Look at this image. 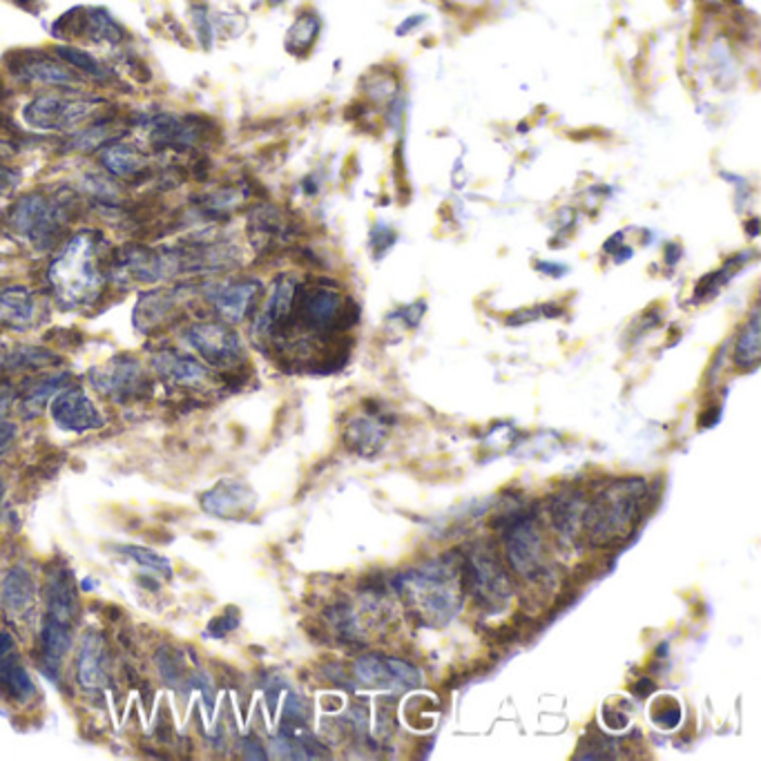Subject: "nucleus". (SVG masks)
Masks as SVG:
<instances>
[{"label": "nucleus", "mask_w": 761, "mask_h": 761, "mask_svg": "<svg viewBox=\"0 0 761 761\" xmlns=\"http://www.w3.org/2000/svg\"><path fill=\"white\" fill-rule=\"evenodd\" d=\"M54 299L65 308L93 306L110 282V244L97 231H78L54 255L48 268Z\"/></svg>", "instance_id": "f257e3e1"}, {"label": "nucleus", "mask_w": 761, "mask_h": 761, "mask_svg": "<svg viewBox=\"0 0 761 761\" xmlns=\"http://www.w3.org/2000/svg\"><path fill=\"white\" fill-rule=\"evenodd\" d=\"M461 588L463 572H456L450 559L402 572L395 578V590L407 601L412 614L433 628H442L461 612Z\"/></svg>", "instance_id": "f03ea898"}, {"label": "nucleus", "mask_w": 761, "mask_h": 761, "mask_svg": "<svg viewBox=\"0 0 761 761\" xmlns=\"http://www.w3.org/2000/svg\"><path fill=\"white\" fill-rule=\"evenodd\" d=\"M76 195L32 191L21 195L3 214L5 226L29 242L36 250L45 253L59 246L65 231L76 214Z\"/></svg>", "instance_id": "7ed1b4c3"}, {"label": "nucleus", "mask_w": 761, "mask_h": 761, "mask_svg": "<svg viewBox=\"0 0 761 761\" xmlns=\"http://www.w3.org/2000/svg\"><path fill=\"white\" fill-rule=\"evenodd\" d=\"M646 499L643 480H623L605 487L590 505H586L584 529L592 545L610 548L635 531L639 523V505Z\"/></svg>", "instance_id": "20e7f679"}, {"label": "nucleus", "mask_w": 761, "mask_h": 761, "mask_svg": "<svg viewBox=\"0 0 761 761\" xmlns=\"http://www.w3.org/2000/svg\"><path fill=\"white\" fill-rule=\"evenodd\" d=\"M108 101L101 97H83L74 89H57V93L36 95L23 106V121L36 132L72 134L101 116V108Z\"/></svg>", "instance_id": "39448f33"}, {"label": "nucleus", "mask_w": 761, "mask_h": 761, "mask_svg": "<svg viewBox=\"0 0 761 761\" xmlns=\"http://www.w3.org/2000/svg\"><path fill=\"white\" fill-rule=\"evenodd\" d=\"M130 125L142 130L148 144L155 150H195L210 134L208 121L197 114H174V112H155V114H134Z\"/></svg>", "instance_id": "423d86ee"}, {"label": "nucleus", "mask_w": 761, "mask_h": 761, "mask_svg": "<svg viewBox=\"0 0 761 761\" xmlns=\"http://www.w3.org/2000/svg\"><path fill=\"white\" fill-rule=\"evenodd\" d=\"M5 70L21 85L78 89L85 78L67 67L61 59L45 50H14L5 54Z\"/></svg>", "instance_id": "0eeeda50"}, {"label": "nucleus", "mask_w": 761, "mask_h": 761, "mask_svg": "<svg viewBox=\"0 0 761 761\" xmlns=\"http://www.w3.org/2000/svg\"><path fill=\"white\" fill-rule=\"evenodd\" d=\"M184 340L212 369H237L246 360L242 337L226 322H197L184 331Z\"/></svg>", "instance_id": "6e6552de"}, {"label": "nucleus", "mask_w": 761, "mask_h": 761, "mask_svg": "<svg viewBox=\"0 0 761 761\" xmlns=\"http://www.w3.org/2000/svg\"><path fill=\"white\" fill-rule=\"evenodd\" d=\"M463 588H469L482 605L499 607L514 594L505 567L491 552H474L463 561Z\"/></svg>", "instance_id": "1a4fd4ad"}, {"label": "nucleus", "mask_w": 761, "mask_h": 761, "mask_svg": "<svg viewBox=\"0 0 761 761\" xmlns=\"http://www.w3.org/2000/svg\"><path fill=\"white\" fill-rule=\"evenodd\" d=\"M505 550L510 565L516 574L529 580H539L548 574V561H545V545L541 539V529L536 525V518L523 516L516 518L507 531Z\"/></svg>", "instance_id": "9d476101"}, {"label": "nucleus", "mask_w": 761, "mask_h": 761, "mask_svg": "<svg viewBox=\"0 0 761 761\" xmlns=\"http://www.w3.org/2000/svg\"><path fill=\"white\" fill-rule=\"evenodd\" d=\"M263 286L255 278H237V280H221L206 286L204 297L212 306V310L226 324H240L250 312H255Z\"/></svg>", "instance_id": "9b49d317"}, {"label": "nucleus", "mask_w": 761, "mask_h": 761, "mask_svg": "<svg viewBox=\"0 0 761 761\" xmlns=\"http://www.w3.org/2000/svg\"><path fill=\"white\" fill-rule=\"evenodd\" d=\"M89 384L101 395L125 402L148 391V378L144 365L132 355H116L101 367L89 371Z\"/></svg>", "instance_id": "f8f14e48"}, {"label": "nucleus", "mask_w": 761, "mask_h": 761, "mask_svg": "<svg viewBox=\"0 0 761 761\" xmlns=\"http://www.w3.org/2000/svg\"><path fill=\"white\" fill-rule=\"evenodd\" d=\"M50 409L54 425L63 431L83 433L101 429L106 425V418L97 409L93 397L85 393V389L74 384L54 395V400L50 402Z\"/></svg>", "instance_id": "ddd939ff"}, {"label": "nucleus", "mask_w": 761, "mask_h": 761, "mask_svg": "<svg viewBox=\"0 0 761 761\" xmlns=\"http://www.w3.org/2000/svg\"><path fill=\"white\" fill-rule=\"evenodd\" d=\"M250 242L259 250L275 248L295 237V221L273 204H257L248 217Z\"/></svg>", "instance_id": "4468645a"}, {"label": "nucleus", "mask_w": 761, "mask_h": 761, "mask_svg": "<svg viewBox=\"0 0 761 761\" xmlns=\"http://www.w3.org/2000/svg\"><path fill=\"white\" fill-rule=\"evenodd\" d=\"M99 163L110 176L125 184H139L142 179L150 174V168H152L148 155L142 148L125 144L123 139H116L103 146L99 150Z\"/></svg>", "instance_id": "2eb2a0df"}, {"label": "nucleus", "mask_w": 761, "mask_h": 761, "mask_svg": "<svg viewBox=\"0 0 761 761\" xmlns=\"http://www.w3.org/2000/svg\"><path fill=\"white\" fill-rule=\"evenodd\" d=\"M179 310H182V291L179 289L148 291L134 308V327L142 333H152L163 324H170Z\"/></svg>", "instance_id": "dca6fc26"}, {"label": "nucleus", "mask_w": 761, "mask_h": 761, "mask_svg": "<svg viewBox=\"0 0 761 761\" xmlns=\"http://www.w3.org/2000/svg\"><path fill=\"white\" fill-rule=\"evenodd\" d=\"M36 580L25 567H14L3 578L0 586V605H3L5 614L14 621H25L36 605Z\"/></svg>", "instance_id": "f3484780"}, {"label": "nucleus", "mask_w": 761, "mask_h": 761, "mask_svg": "<svg viewBox=\"0 0 761 761\" xmlns=\"http://www.w3.org/2000/svg\"><path fill=\"white\" fill-rule=\"evenodd\" d=\"M38 318V297L27 286L0 289V327L27 331Z\"/></svg>", "instance_id": "a211bd4d"}, {"label": "nucleus", "mask_w": 761, "mask_h": 761, "mask_svg": "<svg viewBox=\"0 0 761 761\" xmlns=\"http://www.w3.org/2000/svg\"><path fill=\"white\" fill-rule=\"evenodd\" d=\"M127 130H123L116 123L114 114H101L95 121H89L87 125L78 127L76 132L67 134L63 148L67 152H99L103 146H108L110 142L123 139V134Z\"/></svg>", "instance_id": "6ab92c4d"}, {"label": "nucleus", "mask_w": 761, "mask_h": 761, "mask_svg": "<svg viewBox=\"0 0 761 761\" xmlns=\"http://www.w3.org/2000/svg\"><path fill=\"white\" fill-rule=\"evenodd\" d=\"M78 599L76 586L67 569H54L45 584V618H54L59 623L72 625L76 618Z\"/></svg>", "instance_id": "aec40b11"}, {"label": "nucleus", "mask_w": 761, "mask_h": 761, "mask_svg": "<svg viewBox=\"0 0 761 761\" xmlns=\"http://www.w3.org/2000/svg\"><path fill=\"white\" fill-rule=\"evenodd\" d=\"M152 367L155 371L174 384H199L208 378V369L195 360L191 355L179 353L174 348H161L159 353L152 355Z\"/></svg>", "instance_id": "412c9836"}, {"label": "nucleus", "mask_w": 761, "mask_h": 761, "mask_svg": "<svg viewBox=\"0 0 761 761\" xmlns=\"http://www.w3.org/2000/svg\"><path fill=\"white\" fill-rule=\"evenodd\" d=\"M72 384V376L70 373H52V376H45L40 380H36L21 397L19 402V414L25 418V420H32V418H38L45 409V405L48 402L54 400V395H59L63 389H67Z\"/></svg>", "instance_id": "4be33fe9"}, {"label": "nucleus", "mask_w": 761, "mask_h": 761, "mask_svg": "<svg viewBox=\"0 0 761 761\" xmlns=\"http://www.w3.org/2000/svg\"><path fill=\"white\" fill-rule=\"evenodd\" d=\"M54 57L61 59L67 67H72L78 76L95 81L97 85H112L116 81V76L112 74V70L108 65H103L97 57H93L89 52L74 48V45H57Z\"/></svg>", "instance_id": "5701e85b"}, {"label": "nucleus", "mask_w": 761, "mask_h": 761, "mask_svg": "<svg viewBox=\"0 0 761 761\" xmlns=\"http://www.w3.org/2000/svg\"><path fill=\"white\" fill-rule=\"evenodd\" d=\"M255 501L253 491L242 482H221L204 496V510L217 516H233Z\"/></svg>", "instance_id": "b1692460"}, {"label": "nucleus", "mask_w": 761, "mask_h": 761, "mask_svg": "<svg viewBox=\"0 0 761 761\" xmlns=\"http://www.w3.org/2000/svg\"><path fill=\"white\" fill-rule=\"evenodd\" d=\"M106 679V648L103 639L87 635L78 654V682L83 688L93 690Z\"/></svg>", "instance_id": "393cba45"}, {"label": "nucleus", "mask_w": 761, "mask_h": 761, "mask_svg": "<svg viewBox=\"0 0 761 761\" xmlns=\"http://www.w3.org/2000/svg\"><path fill=\"white\" fill-rule=\"evenodd\" d=\"M0 690L12 701L25 703L36 697V686L19 659H3L0 663Z\"/></svg>", "instance_id": "a878e982"}, {"label": "nucleus", "mask_w": 761, "mask_h": 761, "mask_svg": "<svg viewBox=\"0 0 761 761\" xmlns=\"http://www.w3.org/2000/svg\"><path fill=\"white\" fill-rule=\"evenodd\" d=\"M83 36L93 38L95 42H103V45H121V42H125L127 32L108 10L89 8V10H85Z\"/></svg>", "instance_id": "bb28decb"}, {"label": "nucleus", "mask_w": 761, "mask_h": 761, "mask_svg": "<svg viewBox=\"0 0 761 761\" xmlns=\"http://www.w3.org/2000/svg\"><path fill=\"white\" fill-rule=\"evenodd\" d=\"M318 34H320L318 14L310 12V10L302 12L286 34V50L295 57L308 54L312 48V42H316V38H318Z\"/></svg>", "instance_id": "cd10ccee"}, {"label": "nucleus", "mask_w": 761, "mask_h": 761, "mask_svg": "<svg viewBox=\"0 0 761 761\" xmlns=\"http://www.w3.org/2000/svg\"><path fill=\"white\" fill-rule=\"evenodd\" d=\"M386 435V429L376 422V420H355L348 429H346V444L348 450L363 454V456H371L373 452L380 450V444Z\"/></svg>", "instance_id": "c85d7f7f"}, {"label": "nucleus", "mask_w": 761, "mask_h": 761, "mask_svg": "<svg viewBox=\"0 0 761 761\" xmlns=\"http://www.w3.org/2000/svg\"><path fill=\"white\" fill-rule=\"evenodd\" d=\"M759 355H761V333H759V310L754 308L737 340L735 365L744 371H750L759 365Z\"/></svg>", "instance_id": "c756f323"}, {"label": "nucleus", "mask_w": 761, "mask_h": 761, "mask_svg": "<svg viewBox=\"0 0 761 761\" xmlns=\"http://www.w3.org/2000/svg\"><path fill=\"white\" fill-rule=\"evenodd\" d=\"M125 552L127 559H132L134 563H139L144 569H148L150 574H159V576H170L172 574V565L168 559H163L161 554L152 552V550H144V548H121Z\"/></svg>", "instance_id": "7c9ffc66"}, {"label": "nucleus", "mask_w": 761, "mask_h": 761, "mask_svg": "<svg viewBox=\"0 0 761 761\" xmlns=\"http://www.w3.org/2000/svg\"><path fill=\"white\" fill-rule=\"evenodd\" d=\"M193 27H195V34H197V40L204 50H210L212 48V42H214V21L212 16L208 14V8L206 5H195L193 8Z\"/></svg>", "instance_id": "2f4dec72"}, {"label": "nucleus", "mask_w": 761, "mask_h": 761, "mask_svg": "<svg viewBox=\"0 0 761 761\" xmlns=\"http://www.w3.org/2000/svg\"><path fill=\"white\" fill-rule=\"evenodd\" d=\"M83 29H85V10H83V8H76V10L65 12V14L54 23L52 34H54L57 38H78V36H83Z\"/></svg>", "instance_id": "473e14b6"}, {"label": "nucleus", "mask_w": 761, "mask_h": 761, "mask_svg": "<svg viewBox=\"0 0 761 761\" xmlns=\"http://www.w3.org/2000/svg\"><path fill=\"white\" fill-rule=\"evenodd\" d=\"M652 712H654L652 720L661 728H665V731H673L679 724V720H682V710H679V705L675 701H665L661 708H656Z\"/></svg>", "instance_id": "72a5a7b5"}, {"label": "nucleus", "mask_w": 761, "mask_h": 761, "mask_svg": "<svg viewBox=\"0 0 761 761\" xmlns=\"http://www.w3.org/2000/svg\"><path fill=\"white\" fill-rule=\"evenodd\" d=\"M21 182H23L21 170L8 165L3 157H0V197H10L12 193H16Z\"/></svg>", "instance_id": "f704fd0d"}, {"label": "nucleus", "mask_w": 761, "mask_h": 761, "mask_svg": "<svg viewBox=\"0 0 761 761\" xmlns=\"http://www.w3.org/2000/svg\"><path fill=\"white\" fill-rule=\"evenodd\" d=\"M237 623H240V618H237L235 610H229L226 614H221L219 618L212 621V625H210V635H212V637H226L231 630L237 628Z\"/></svg>", "instance_id": "c9c22d12"}, {"label": "nucleus", "mask_w": 761, "mask_h": 761, "mask_svg": "<svg viewBox=\"0 0 761 761\" xmlns=\"http://www.w3.org/2000/svg\"><path fill=\"white\" fill-rule=\"evenodd\" d=\"M14 400H16V393H14L12 384H8V382L0 380V416H3L5 412L12 409Z\"/></svg>", "instance_id": "e433bc0d"}, {"label": "nucleus", "mask_w": 761, "mask_h": 761, "mask_svg": "<svg viewBox=\"0 0 761 761\" xmlns=\"http://www.w3.org/2000/svg\"><path fill=\"white\" fill-rule=\"evenodd\" d=\"M16 438V425L10 420H0V452H5Z\"/></svg>", "instance_id": "4c0bfd02"}, {"label": "nucleus", "mask_w": 761, "mask_h": 761, "mask_svg": "<svg viewBox=\"0 0 761 761\" xmlns=\"http://www.w3.org/2000/svg\"><path fill=\"white\" fill-rule=\"evenodd\" d=\"M14 650V637L8 630H0V661Z\"/></svg>", "instance_id": "58836bf2"}, {"label": "nucleus", "mask_w": 761, "mask_h": 761, "mask_svg": "<svg viewBox=\"0 0 761 761\" xmlns=\"http://www.w3.org/2000/svg\"><path fill=\"white\" fill-rule=\"evenodd\" d=\"M717 420H720V409H710V414L705 412V414L701 416L699 425H701V427H712Z\"/></svg>", "instance_id": "ea45409f"}, {"label": "nucleus", "mask_w": 761, "mask_h": 761, "mask_svg": "<svg viewBox=\"0 0 761 761\" xmlns=\"http://www.w3.org/2000/svg\"><path fill=\"white\" fill-rule=\"evenodd\" d=\"M539 271H550V275H563L565 273V268L563 266H556V263H539Z\"/></svg>", "instance_id": "a19ab883"}, {"label": "nucleus", "mask_w": 761, "mask_h": 761, "mask_svg": "<svg viewBox=\"0 0 761 761\" xmlns=\"http://www.w3.org/2000/svg\"><path fill=\"white\" fill-rule=\"evenodd\" d=\"M3 496H5V484L0 480V505H3Z\"/></svg>", "instance_id": "79ce46f5"}, {"label": "nucleus", "mask_w": 761, "mask_h": 761, "mask_svg": "<svg viewBox=\"0 0 761 761\" xmlns=\"http://www.w3.org/2000/svg\"><path fill=\"white\" fill-rule=\"evenodd\" d=\"M282 3H284V0H268V5H271V8H278Z\"/></svg>", "instance_id": "37998d69"}]
</instances>
